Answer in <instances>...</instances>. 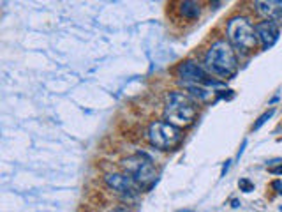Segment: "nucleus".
Listing matches in <instances>:
<instances>
[{
	"label": "nucleus",
	"instance_id": "1",
	"mask_svg": "<svg viewBox=\"0 0 282 212\" xmlns=\"http://www.w3.org/2000/svg\"><path fill=\"white\" fill-rule=\"evenodd\" d=\"M204 66L217 76H222V78L233 76L238 69V59L231 43L228 39H219L214 43L204 55Z\"/></svg>",
	"mask_w": 282,
	"mask_h": 212
},
{
	"label": "nucleus",
	"instance_id": "2",
	"mask_svg": "<svg viewBox=\"0 0 282 212\" xmlns=\"http://www.w3.org/2000/svg\"><path fill=\"white\" fill-rule=\"evenodd\" d=\"M198 115V104L190 96L180 90H171L164 103V117L176 127L190 126Z\"/></svg>",
	"mask_w": 282,
	"mask_h": 212
},
{
	"label": "nucleus",
	"instance_id": "3",
	"mask_svg": "<svg viewBox=\"0 0 282 212\" xmlns=\"http://www.w3.org/2000/svg\"><path fill=\"white\" fill-rule=\"evenodd\" d=\"M122 168L129 177H132L134 182L141 189H148L156 184L157 180V170L154 166L152 159L145 152H136L132 156H127L122 159Z\"/></svg>",
	"mask_w": 282,
	"mask_h": 212
},
{
	"label": "nucleus",
	"instance_id": "4",
	"mask_svg": "<svg viewBox=\"0 0 282 212\" xmlns=\"http://www.w3.org/2000/svg\"><path fill=\"white\" fill-rule=\"evenodd\" d=\"M226 34L231 46L240 50V52H252L258 45L256 25H252L250 20L245 18V16H233L228 22Z\"/></svg>",
	"mask_w": 282,
	"mask_h": 212
},
{
	"label": "nucleus",
	"instance_id": "5",
	"mask_svg": "<svg viewBox=\"0 0 282 212\" xmlns=\"http://www.w3.org/2000/svg\"><path fill=\"white\" fill-rule=\"evenodd\" d=\"M146 136H148L150 143H152L156 149L170 150V149H174V147L182 141L184 133L180 127L173 126V124L166 122V120H157V122H152L148 126Z\"/></svg>",
	"mask_w": 282,
	"mask_h": 212
},
{
	"label": "nucleus",
	"instance_id": "6",
	"mask_svg": "<svg viewBox=\"0 0 282 212\" xmlns=\"http://www.w3.org/2000/svg\"><path fill=\"white\" fill-rule=\"evenodd\" d=\"M104 182L108 187H112L113 191L124 194V196H136L141 191V187L134 182L132 177H129L127 173H118V171L104 175Z\"/></svg>",
	"mask_w": 282,
	"mask_h": 212
},
{
	"label": "nucleus",
	"instance_id": "7",
	"mask_svg": "<svg viewBox=\"0 0 282 212\" xmlns=\"http://www.w3.org/2000/svg\"><path fill=\"white\" fill-rule=\"evenodd\" d=\"M176 75L184 83H204L208 80L206 71L194 60H186L176 67Z\"/></svg>",
	"mask_w": 282,
	"mask_h": 212
},
{
	"label": "nucleus",
	"instance_id": "8",
	"mask_svg": "<svg viewBox=\"0 0 282 212\" xmlns=\"http://www.w3.org/2000/svg\"><path fill=\"white\" fill-rule=\"evenodd\" d=\"M278 25L272 20H263L256 23V36L258 41L263 45V50H268L278 41Z\"/></svg>",
	"mask_w": 282,
	"mask_h": 212
},
{
	"label": "nucleus",
	"instance_id": "9",
	"mask_svg": "<svg viewBox=\"0 0 282 212\" xmlns=\"http://www.w3.org/2000/svg\"><path fill=\"white\" fill-rule=\"evenodd\" d=\"M254 8L266 20H272V22H280L282 20V0H275V2H256Z\"/></svg>",
	"mask_w": 282,
	"mask_h": 212
},
{
	"label": "nucleus",
	"instance_id": "10",
	"mask_svg": "<svg viewBox=\"0 0 282 212\" xmlns=\"http://www.w3.org/2000/svg\"><path fill=\"white\" fill-rule=\"evenodd\" d=\"M180 15L187 20H198L201 15V9L198 2L192 0H186V2H180Z\"/></svg>",
	"mask_w": 282,
	"mask_h": 212
},
{
	"label": "nucleus",
	"instance_id": "11",
	"mask_svg": "<svg viewBox=\"0 0 282 212\" xmlns=\"http://www.w3.org/2000/svg\"><path fill=\"white\" fill-rule=\"evenodd\" d=\"M184 85L187 87V90L190 92V96L196 97V99L208 101L212 97V92L208 89H204V87H200V85H196V83H184Z\"/></svg>",
	"mask_w": 282,
	"mask_h": 212
},
{
	"label": "nucleus",
	"instance_id": "12",
	"mask_svg": "<svg viewBox=\"0 0 282 212\" xmlns=\"http://www.w3.org/2000/svg\"><path fill=\"white\" fill-rule=\"evenodd\" d=\"M274 113H275V110H274V108H270V110H268V112H264V113H263V115H261V117H260V119H258V120H256V122H254L252 129H254V131L261 129V127H263V126H264V124H266V122H268V120H270V119H272V117H274Z\"/></svg>",
	"mask_w": 282,
	"mask_h": 212
},
{
	"label": "nucleus",
	"instance_id": "13",
	"mask_svg": "<svg viewBox=\"0 0 282 212\" xmlns=\"http://www.w3.org/2000/svg\"><path fill=\"white\" fill-rule=\"evenodd\" d=\"M238 187L244 193H250V191H254V182H250L249 179H240L238 180Z\"/></svg>",
	"mask_w": 282,
	"mask_h": 212
},
{
	"label": "nucleus",
	"instance_id": "14",
	"mask_svg": "<svg viewBox=\"0 0 282 212\" xmlns=\"http://www.w3.org/2000/svg\"><path fill=\"white\" fill-rule=\"evenodd\" d=\"M233 90H220L219 94H217V99H233Z\"/></svg>",
	"mask_w": 282,
	"mask_h": 212
},
{
	"label": "nucleus",
	"instance_id": "15",
	"mask_svg": "<svg viewBox=\"0 0 282 212\" xmlns=\"http://www.w3.org/2000/svg\"><path fill=\"white\" fill-rule=\"evenodd\" d=\"M231 163H233V161H231V159H228L226 163L222 164V171H220V177H226V173H228V171H230Z\"/></svg>",
	"mask_w": 282,
	"mask_h": 212
},
{
	"label": "nucleus",
	"instance_id": "16",
	"mask_svg": "<svg viewBox=\"0 0 282 212\" xmlns=\"http://www.w3.org/2000/svg\"><path fill=\"white\" fill-rule=\"evenodd\" d=\"M245 147H247V140H244V141H242V147H240V150H238V154H236V159H240V157L244 156V150H245Z\"/></svg>",
	"mask_w": 282,
	"mask_h": 212
},
{
	"label": "nucleus",
	"instance_id": "17",
	"mask_svg": "<svg viewBox=\"0 0 282 212\" xmlns=\"http://www.w3.org/2000/svg\"><path fill=\"white\" fill-rule=\"evenodd\" d=\"M270 173H274V175H282V163L278 164V166H275V168H270Z\"/></svg>",
	"mask_w": 282,
	"mask_h": 212
},
{
	"label": "nucleus",
	"instance_id": "18",
	"mask_svg": "<svg viewBox=\"0 0 282 212\" xmlns=\"http://www.w3.org/2000/svg\"><path fill=\"white\" fill-rule=\"evenodd\" d=\"M274 187L277 189V193L282 194V182H280V180H275V182H274Z\"/></svg>",
	"mask_w": 282,
	"mask_h": 212
},
{
	"label": "nucleus",
	"instance_id": "19",
	"mask_svg": "<svg viewBox=\"0 0 282 212\" xmlns=\"http://www.w3.org/2000/svg\"><path fill=\"white\" fill-rule=\"evenodd\" d=\"M233 207H234V208L240 207V201H238V200H233Z\"/></svg>",
	"mask_w": 282,
	"mask_h": 212
},
{
	"label": "nucleus",
	"instance_id": "20",
	"mask_svg": "<svg viewBox=\"0 0 282 212\" xmlns=\"http://www.w3.org/2000/svg\"><path fill=\"white\" fill-rule=\"evenodd\" d=\"M112 212H127L126 208H115V210H112Z\"/></svg>",
	"mask_w": 282,
	"mask_h": 212
},
{
	"label": "nucleus",
	"instance_id": "21",
	"mask_svg": "<svg viewBox=\"0 0 282 212\" xmlns=\"http://www.w3.org/2000/svg\"><path fill=\"white\" fill-rule=\"evenodd\" d=\"M278 210H280V212H282V205H278Z\"/></svg>",
	"mask_w": 282,
	"mask_h": 212
},
{
	"label": "nucleus",
	"instance_id": "22",
	"mask_svg": "<svg viewBox=\"0 0 282 212\" xmlns=\"http://www.w3.org/2000/svg\"><path fill=\"white\" fill-rule=\"evenodd\" d=\"M178 212H192V210H178Z\"/></svg>",
	"mask_w": 282,
	"mask_h": 212
},
{
	"label": "nucleus",
	"instance_id": "23",
	"mask_svg": "<svg viewBox=\"0 0 282 212\" xmlns=\"http://www.w3.org/2000/svg\"><path fill=\"white\" fill-rule=\"evenodd\" d=\"M278 141H282V138H280V140H278Z\"/></svg>",
	"mask_w": 282,
	"mask_h": 212
}]
</instances>
